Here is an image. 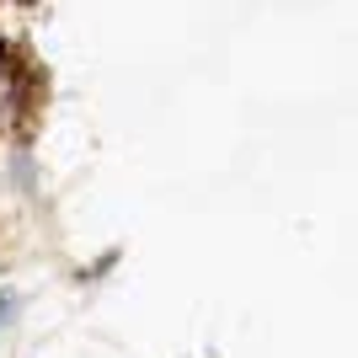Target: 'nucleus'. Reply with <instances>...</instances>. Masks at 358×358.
Here are the masks:
<instances>
[{"instance_id":"nucleus-1","label":"nucleus","mask_w":358,"mask_h":358,"mask_svg":"<svg viewBox=\"0 0 358 358\" xmlns=\"http://www.w3.org/2000/svg\"><path fill=\"white\" fill-rule=\"evenodd\" d=\"M11 315H16V294H0V327H6Z\"/></svg>"}]
</instances>
